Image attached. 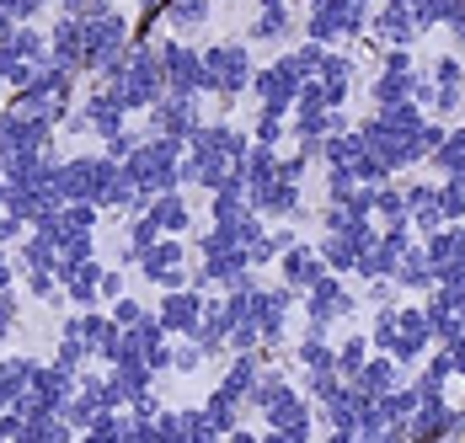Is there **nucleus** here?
I'll return each instance as SVG.
<instances>
[{
    "instance_id": "obj_1",
    "label": "nucleus",
    "mask_w": 465,
    "mask_h": 443,
    "mask_svg": "<svg viewBox=\"0 0 465 443\" xmlns=\"http://www.w3.org/2000/svg\"><path fill=\"white\" fill-rule=\"evenodd\" d=\"M102 86L113 91L129 113H150V107L166 96V81H161V59H155V48H150V44H129L124 59H113V64L102 70Z\"/></svg>"
},
{
    "instance_id": "obj_2",
    "label": "nucleus",
    "mask_w": 465,
    "mask_h": 443,
    "mask_svg": "<svg viewBox=\"0 0 465 443\" xmlns=\"http://www.w3.org/2000/svg\"><path fill=\"white\" fill-rule=\"evenodd\" d=\"M183 155H187V139H172V133H144L140 150H134V155H124V172H129V182L140 187L144 198H155V192L183 187Z\"/></svg>"
},
{
    "instance_id": "obj_3",
    "label": "nucleus",
    "mask_w": 465,
    "mask_h": 443,
    "mask_svg": "<svg viewBox=\"0 0 465 443\" xmlns=\"http://www.w3.org/2000/svg\"><path fill=\"white\" fill-rule=\"evenodd\" d=\"M129 44H134V22L124 11H113V0H107L96 16H86V75H102L113 59L129 54Z\"/></svg>"
},
{
    "instance_id": "obj_4",
    "label": "nucleus",
    "mask_w": 465,
    "mask_h": 443,
    "mask_svg": "<svg viewBox=\"0 0 465 443\" xmlns=\"http://www.w3.org/2000/svg\"><path fill=\"white\" fill-rule=\"evenodd\" d=\"M113 182H118V161L113 155H70V161H59V192H64V203H96L102 209V198H107Z\"/></svg>"
},
{
    "instance_id": "obj_5",
    "label": "nucleus",
    "mask_w": 465,
    "mask_h": 443,
    "mask_svg": "<svg viewBox=\"0 0 465 443\" xmlns=\"http://www.w3.org/2000/svg\"><path fill=\"white\" fill-rule=\"evenodd\" d=\"M374 16V0H311V16H305V38L316 44H337V38H353L364 33Z\"/></svg>"
},
{
    "instance_id": "obj_6",
    "label": "nucleus",
    "mask_w": 465,
    "mask_h": 443,
    "mask_svg": "<svg viewBox=\"0 0 465 443\" xmlns=\"http://www.w3.org/2000/svg\"><path fill=\"white\" fill-rule=\"evenodd\" d=\"M252 48L246 44H214L203 48V91H214V96H225L235 102L241 91L252 86Z\"/></svg>"
},
{
    "instance_id": "obj_7",
    "label": "nucleus",
    "mask_w": 465,
    "mask_h": 443,
    "mask_svg": "<svg viewBox=\"0 0 465 443\" xmlns=\"http://www.w3.org/2000/svg\"><path fill=\"white\" fill-rule=\"evenodd\" d=\"M155 59H161V81L177 96H198L203 91V48H187L183 38H155Z\"/></svg>"
},
{
    "instance_id": "obj_8",
    "label": "nucleus",
    "mask_w": 465,
    "mask_h": 443,
    "mask_svg": "<svg viewBox=\"0 0 465 443\" xmlns=\"http://www.w3.org/2000/svg\"><path fill=\"white\" fill-rule=\"evenodd\" d=\"M187 246H183V235H161V241H150L140 251V278L144 283H155V289H187L193 283V272H187Z\"/></svg>"
},
{
    "instance_id": "obj_9",
    "label": "nucleus",
    "mask_w": 465,
    "mask_h": 443,
    "mask_svg": "<svg viewBox=\"0 0 465 443\" xmlns=\"http://www.w3.org/2000/svg\"><path fill=\"white\" fill-rule=\"evenodd\" d=\"M75 379H81V374H70V369H59V363H38L33 379H27V390H22V400H16V411H22V417H33V411H64Z\"/></svg>"
},
{
    "instance_id": "obj_10",
    "label": "nucleus",
    "mask_w": 465,
    "mask_h": 443,
    "mask_svg": "<svg viewBox=\"0 0 465 443\" xmlns=\"http://www.w3.org/2000/svg\"><path fill=\"white\" fill-rule=\"evenodd\" d=\"M124 118H129V107L113 96L107 86H96L70 118H64V129H75V133H96V139H113V133H124Z\"/></svg>"
},
{
    "instance_id": "obj_11",
    "label": "nucleus",
    "mask_w": 465,
    "mask_h": 443,
    "mask_svg": "<svg viewBox=\"0 0 465 443\" xmlns=\"http://www.w3.org/2000/svg\"><path fill=\"white\" fill-rule=\"evenodd\" d=\"M54 150V123L11 113L5 107V129H0V155H48Z\"/></svg>"
},
{
    "instance_id": "obj_12",
    "label": "nucleus",
    "mask_w": 465,
    "mask_h": 443,
    "mask_svg": "<svg viewBox=\"0 0 465 443\" xmlns=\"http://www.w3.org/2000/svg\"><path fill=\"white\" fill-rule=\"evenodd\" d=\"M59 294L75 310H92L102 300V262L96 257H59Z\"/></svg>"
},
{
    "instance_id": "obj_13",
    "label": "nucleus",
    "mask_w": 465,
    "mask_h": 443,
    "mask_svg": "<svg viewBox=\"0 0 465 443\" xmlns=\"http://www.w3.org/2000/svg\"><path fill=\"white\" fill-rule=\"evenodd\" d=\"M262 417H268L273 438H283V443H305V438H311V400L294 396L289 385H283L279 396L262 406Z\"/></svg>"
},
{
    "instance_id": "obj_14",
    "label": "nucleus",
    "mask_w": 465,
    "mask_h": 443,
    "mask_svg": "<svg viewBox=\"0 0 465 443\" xmlns=\"http://www.w3.org/2000/svg\"><path fill=\"white\" fill-rule=\"evenodd\" d=\"M300 86H305V75H300L289 59H279V64H268V70H257V75H252L257 102H262V107H273V113H294V96H300Z\"/></svg>"
},
{
    "instance_id": "obj_15",
    "label": "nucleus",
    "mask_w": 465,
    "mask_h": 443,
    "mask_svg": "<svg viewBox=\"0 0 465 443\" xmlns=\"http://www.w3.org/2000/svg\"><path fill=\"white\" fill-rule=\"evenodd\" d=\"M161 326H166V337H193L198 331V320H203V294L187 283V289H161Z\"/></svg>"
},
{
    "instance_id": "obj_16",
    "label": "nucleus",
    "mask_w": 465,
    "mask_h": 443,
    "mask_svg": "<svg viewBox=\"0 0 465 443\" xmlns=\"http://www.w3.org/2000/svg\"><path fill=\"white\" fill-rule=\"evenodd\" d=\"M305 315H311V331H326L331 320H342V315H353V294L326 272V278H316L311 289H305Z\"/></svg>"
},
{
    "instance_id": "obj_17",
    "label": "nucleus",
    "mask_w": 465,
    "mask_h": 443,
    "mask_svg": "<svg viewBox=\"0 0 465 443\" xmlns=\"http://www.w3.org/2000/svg\"><path fill=\"white\" fill-rule=\"evenodd\" d=\"M48 59L75 70V75H86V22L81 16H59L48 27Z\"/></svg>"
},
{
    "instance_id": "obj_18",
    "label": "nucleus",
    "mask_w": 465,
    "mask_h": 443,
    "mask_svg": "<svg viewBox=\"0 0 465 443\" xmlns=\"http://www.w3.org/2000/svg\"><path fill=\"white\" fill-rule=\"evenodd\" d=\"M193 129H198V96H177V91H166V96L150 107V133L193 139Z\"/></svg>"
},
{
    "instance_id": "obj_19",
    "label": "nucleus",
    "mask_w": 465,
    "mask_h": 443,
    "mask_svg": "<svg viewBox=\"0 0 465 443\" xmlns=\"http://www.w3.org/2000/svg\"><path fill=\"white\" fill-rule=\"evenodd\" d=\"M370 27H374V38L391 44V48H407L422 33L418 16H412V0H385V5L370 16Z\"/></svg>"
},
{
    "instance_id": "obj_20",
    "label": "nucleus",
    "mask_w": 465,
    "mask_h": 443,
    "mask_svg": "<svg viewBox=\"0 0 465 443\" xmlns=\"http://www.w3.org/2000/svg\"><path fill=\"white\" fill-rule=\"evenodd\" d=\"M279 272H283V283L294 289V294H305L316 278H326L331 267H326L322 251H311V246H283L279 251Z\"/></svg>"
},
{
    "instance_id": "obj_21",
    "label": "nucleus",
    "mask_w": 465,
    "mask_h": 443,
    "mask_svg": "<svg viewBox=\"0 0 465 443\" xmlns=\"http://www.w3.org/2000/svg\"><path fill=\"white\" fill-rule=\"evenodd\" d=\"M370 241H374V230H348V235H331V230H326V241H322L326 267H331V272H359Z\"/></svg>"
},
{
    "instance_id": "obj_22",
    "label": "nucleus",
    "mask_w": 465,
    "mask_h": 443,
    "mask_svg": "<svg viewBox=\"0 0 465 443\" xmlns=\"http://www.w3.org/2000/svg\"><path fill=\"white\" fill-rule=\"evenodd\" d=\"M418 86H422L418 64H412V70H391V64H380L370 96H374V107H396V102H418Z\"/></svg>"
},
{
    "instance_id": "obj_23",
    "label": "nucleus",
    "mask_w": 465,
    "mask_h": 443,
    "mask_svg": "<svg viewBox=\"0 0 465 443\" xmlns=\"http://www.w3.org/2000/svg\"><path fill=\"white\" fill-rule=\"evenodd\" d=\"M407 224H418L422 235H433L444 220V203H439V187H428V182H412L407 187Z\"/></svg>"
},
{
    "instance_id": "obj_24",
    "label": "nucleus",
    "mask_w": 465,
    "mask_h": 443,
    "mask_svg": "<svg viewBox=\"0 0 465 443\" xmlns=\"http://www.w3.org/2000/svg\"><path fill=\"white\" fill-rule=\"evenodd\" d=\"M144 214L155 220V230H161V235H183L187 224H193V209H187V198L177 192V187H172V192H155Z\"/></svg>"
},
{
    "instance_id": "obj_25",
    "label": "nucleus",
    "mask_w": 465,
    "mask_h": 443,
    "mask_svg": "<svg viewBox=\"0 0 465 443\" xmlns=\"http://www.w3.org/2000/svg\"><path fill=\"white\" fill-rule=\"evenodd\" d=\"M64 331H70V337H81V342H86V348L102 358L107 337L118 331V320H113V315H102V310L92 305V310H75V315H70V320H64Z\"/></svg>"
},
{
    "instance_id": "obj_26",
    "label": "nucleus",
    "mask_w": 465,
    "mask_h": 443,
    "mask_svg": "<svg viewBox=\"0 0 465 443\" xmlns=\"http://www.w3.org/2000/svg\"><path fill=\"white\" fill-rule=\"evenodd\" d=\"M422 246H428V257H433L439 272L465 267V230H455V224H439L433 235H422Z\"/></svg>"
},
{
    "instance_id": "obj_27",
    "label": "nucleus",
    "mask_w": 465,
    "mask_h": 443,
    "mask_svg": "<svg viewBox=\"0 0 465 443\" xmlns=\"http://www.w3.org/2000/svg\"><path fill=\"white\" fill-rule=\"evenodd\" d=\"M294 33V11H289V0H273V5H262L257 16H252V44H283Z\"/></svg>"
},
{
    "instance_id": "obj_28",
    "label": "nucleus",
    "mask_w": 465,
    "mask_h": 443,
    "mask_svg": "<svg viewBox=\"0 0 465 443\" xmlns=\"http://www.w3.org/2000/svg\"><path fill=\"white\" fill-rule=\"evenodd\" d=\"M353 385H359V390H364L370 400H374V396H385V390H396V385H401V363H396L391 353H380V358H370V363L353 374Z\"/></svg>"
},
{
    "instance_id": "obj_29",
    "label": "nucleus",
    "mask_w": 465,
    "mask_h": 443,
    "mask_svg": "<svg viewBox=\"0 0 465 443\" xmlns=\"http://www.w3.org/2000/svg\"><path fill=\"white\" fill-rule=\"evenodd\" d=\"M396 283H401V289H439V267L428 257V246H407V251H401Z\"/></svg>"
},
{
    "instance_id": "obj_30",
    "label": "nucleus",
    "mask_w": 465,
    "mask_h": 443,
    "mask_svg": "<svg viewBox=\"0 0 465 443\" xmlns=\"http://www.w3.org/2000/svg\"><path fill=\"white\" fill-rule=\"evenodd\" d=\"M316 81L326 86L331 107H342V102H348V86H353V59H348V54H331V48H326V59H322V70H316Z\"/></svg>"
},
{
    "instance_id": "obj_31",
    "label": "nucleus",
    "mask_w": 465,
    "mask_h": 443,
    "mask_svg": "<svg viewBox=\"0 0 465 443\" xmlns=\"http://www.w3.org/2000/svg\"><path fill=\"white\" fill-rule=\"evenodd\" d=\"M16 262H22V272H59V246L33 230V235L16 241Z\"/></svg>"
},
{
    "instance_id": "obj_32",
    "label": "nucleus",
    "mask_w": 465,
    "mask_h": 443,
    "mask_svg": "<svg viewBox=\"0 0 465 443\" xmlns=\"http://www.w3.org/2000/svg\"><path fill=\"white\" fill-rule=\"evenodd\" d=\"M33 358H0V411H11L22 390H27V379H33Z\"/></svg>"
},
{
    "instance_id": "obj_33",
    "label": "nucleus",
    "mask_w": 465,
    "mask_h": 443,
    "mask_svg": "<svg viewBox=\"0 0 465 443\" xmlns=\"http://www.w3.org/2000/svg\"><path fill=\"white\" fill-rule=\"evenodd\" d=\"M203 411H209V422H214V433H220V438H231V433H235V422H241V396L220 385V390L209 396V406H203Z\"/></svg>"
},
{
    "instance_id": "obj_34",
    "label": "nucleus",
    "mask_w": 465,
    "mask_h": 443,
    "mask_svg": "<svg viewBox=\"0 0 465 443\" xmlns=\"http://www.w3.org/2000/svg\"><path fill=\"white\" fill-rule=\"evenodd\" d=\"M209 22V0H166V27L172 33H198Z\"/></svg>"
},
{
    "instance_id": "obj_35",
    "label": "nucleus",
    "mask_w": 465,
    "mask_h": 443,
    "mask_svg": "<svg viewBox=\"0 0 465 443\" xmlns=\"http://www.w3.org/2000/svg\"><path fill=\"white\" fill-rule=\"evenodd\" d=\"M257 374H262V358L257 353H235L231 374H225V390H235V396L246 400L252 396V385H257Z\"/></svg>"
},
{
    "instance_id": "obj_36",
    "label": "nucleus",
    "mask_w": 465,
    "mask_h": 443,
    "mask_svg": "<svg viewBox=\"0 0 465 443\" xmlns=\"http://www.w3.org/2000/svg\"><path fill=\"white\" fill-rule=\"evenodd\" d=\"M294 358L305 363V374H311V369H337V348H326V331H311V337L294 348Z\"/></svg>"
},
{
    "instance_id": "obj_37",
    "label": "nucleus",
    "mask_w": 465,
    "mask_h": 443,
    "mask_svg": "<svg viewBox=\"0 0 465 443\" xmlns=\"http://www.w3.org/2000/svg\"><path fill=\"white\" fill-rule=\"evenodd\" d=\"M396 331H401V320H396V310H391V305H374V326H370L374 353H391V348H396Z\"/></svg>"
},
{
    "instance_id": "obj_38",
    "label": "nucleus",
    "mask_w": 465,
    "mask_h": 443,
    "mask_svg": "<svg viewBox=\"0 0 465 443\" xmlns=\"http://www.w3.org/2000/svg\"><path fill=\"white\" fill-rule=\"evenodd\" d=\"M370 348H374L370 337H348V342L337 348V374H342V379H353V374L370 363Z\"/></svg>"
},
{
    "instance_id": "obj_39",
    "label": "nucleus",
    "mask_w": 465,
    "mask_h": 443,
    "mask_svg": "<svg viewBox=\"0 0 465 443\" xmlns=\"http://www.w3.org/2000/svg\"><path fill=\"white\" fill-rule=\"evenodd\" d=\"M86 358H96V353L86 348V342H81V337H70V331H59V353H54V363H59V369H70V374H81V369H86Z\"/></svg>"
},
{
    "instance_id": "obj_40",
    "label": "nucleus",
    "mask_w": 465,
    "mask_h": 443,
    "mask_svg": "<svg viewBox=\"0 0 465 443\" xmlns=\"http://www.w3.org/2000/svg\"><path fill=\"white\" fill-rule=\"evenodd\" d=\"M428 161H433L439 172H455V166L465 161V129H450V133H444V144H439Z\"/></svg>"
},
{
    "instance_id": "obj_41",
    "label": "nucleus",
    "mask_w": 465,
    "mask_h": 443,
    "mask_svg": "<svg viewBox=\"0 0 465 443\" xmlns=\"http://www.w3.org/2000/svg\"><path fill=\"white\" fill-rule=\"evenodd\" d=\"M450 11H455V0H412L418 27H439V22H450Z\"/></svg>"
},
{
    "instance_id": "obj_42",
    "label": "nucleus",
    "mask_w": 465,
    "mask_h": 443,
    "mask_svg": "<svg viewBox=\"0 0 465 443\" xmlns=\"http://www.w3.org/2000/svg\"><path fill=\"white\" fill-rule=\"evenodd\" d=\"M252 139H257V144H279V139H283V113L262 107V113H257V129H252Z\"/></svg>"
},
{
    "instance_id": "obj_43",
    "label": "nucleus",
    "mask_w": 465,
    "mask_h": 443,
    "mask_svg": "<svg viewBox=\"0 0 465 443\" xmlns=\"http://www.w3.org/2000/svg\"><path fill=\"white\" fill-rule=\"evenodd\" d=\"M107 315H113V320H118V326L129 331V326H140V320H144L150 310H144L140 300H129V294H118V300H113V310H107Z\"/></svg>"
},
{
    "instance_id": "obj_44",
    "label": "nucleus",
    "mask_w": 465,
    "mask_h": 443,
    "mask_svg": "<svg viewBox=\"0 0 465 443\" xmlns=\"http://www.w3.org/2000/svg\"><path fill=\"white\" fill-rule=\"evenodd\" d=\"M16 320H22V300H16L11 289H0V342L16 331Z\"/></svg>"
},
{
    "instance_id": "obj_45",
    "label": "nucleus",
    "mask_w": 465,
    "mask_h": 443,
    "mask_svg": "<svg viewBox=\"0 0 465 443\" xmlns=\"http://www.w3.org/2000/svg\"><path fill=\"white\" fill-rule=\"evenodd\" d=\"M22 283H27L33 300H54L59 294V272H22Z\"/></svg>"
},
{
    "instance_id": "obj_46",
    "label": "nucleus",
    "mask_w": 465,
    "mask_h": 443,
    "mask_svg": "<svg viewBox=\"0 0 465 443\" xmlns=\"http://www.w3.org/2000/svg\"><path fill=\"white\" fill-rule=\"evenodd\" d=\"M439 203H444V220L455 224V220H465V187H455V182H444L439 187Z\"/></svg>"
},
{
    "instance_id": "obj_47",
    "label": "nucleus",
    "mask_w": 465,
    "mask_h": 443,
    "mask_svg": "<svg viewBox=\"0 0 465 443\" xmlns=\"http://www.w3.org/2000/svg\"><path fill=\"white\" fill-rule=\"evenodd\" d=\"M203 358H209V353H203L198 342H183V348H172V369H177V374H193Z\"/></svg>"
},
{
    "instance_id": "obj_48",
    "label": "nucleus",
    "mask_w": 465,
    "mask_h": 443,
    "mask_svg": "<svg viewBox=\"0 0 465 443\" xmlns=\"http://www.w3.org/2000/svg\"><path fill=\"white\" fill-rule=\"evenodd\" d=\"M22 235H27V220L11 214V209H0V246H16Z\"/></svg>"
},
{
    "instance_id": "obj_49",
    "label": "nucleus",
    "mask_w": 465,
    "mask_h": 443,
    "mask_svg": "<svg viewBox=\"0 0 465 443\" xmlns=\"http://www.w3.org/2000/svg\"><path fill=\"white\" fill-rule=\"evenodd\" d=\"M118 294H124V272H118V267H102V300L113 305Z\"/></svg>"
},
{
    "instance_id": "obj_50",
    "label": "nucleus",
    "mask_w": 465,
    "mask_h": 443,
    "mask_svg": "<svg viewBox=\"0 0 465 443\" xmlns=\"http://www.w3.org/2000/svg\"><path fill=\"white\" fill-rule=\"evenodd\" d=\"M22 27V11H16V0H0V38L5 33H16Z\"/></svg>"
},
{
    "instance_id": "obj_51",
    "label": "nucleus",
    "mask_w": 465,
    "mask_h": 443,
    "mask_svg": "<svg viewBox=\"0 0 465 443\" xmlns=\"http://www.w3.org/2000/svg\"><path fill=\"white\" fill-rule=\"evenodd\" d=\"M48 5H59V0H16V11H22V22H33L38 11H48Z\"/></svg>"
},
{
    "instance_id": "obj_52",
    "label": "nucleus",
    "mask_w": 465,
    "mask_h": 443,
    "mask_svg": "<svg viewBox=\"0 0 465 443\" xmlns=\"http://www.w3.org/2000/svg\"><path fill=\"white\" fill-rule=\"evenodd\" d=\"M450 33L465 44V0H455V11H450Z\"/></svg>"
},
{
    "instance_id": "obj_53",
    "label": "nucleus",
    "mask_w": 465,
    "mask_h": 443,
    "mask_svg": "<svg viewBox=\"0 0 465 443\" xmlns=\"http://www.w3.org/2000/svg\"><path fill=\"white\" fill-rule=\"evenodd\" d=\"M11 278H16V267L5 262V251H0V289H11Z\"/></svg>"
},
{
    "instance_id": "obj_54",
    "label": "nucleus",
    "mask_w": 465,
    "mask_h": 443,
    "mask_svg": "<svg viewBox=\"0 0 465 443\" xmlns=\"http://www.w3.org/2000/svg\"><path fill=\"white\" fill-rule=\"evenodd\" d=\"M5 192H11V182H5V166H0V209H5Z\"/></svg>"
},
{
    "instance_id": "obj_55",
    "label": "nucleus",
    "mask_w": 465,
    "mask_h": 443,
    "mask_svg": "<svg viewBox=\"0 0 465 443\" xmlns=\"http://www.w3.org/2000/svg\"><path fill=\"white\" fill-rule=\"evenodd\" d=\"M450 182H455V187H465V161L455 166V172H450Z\"/></svg>"
},
{
    "instance_id": "obj_56",
    "label": "nucleus",
    "mask_w": 465,
    "mask_h": 443,
    "mask_svg": "<svg viewBox=\"0 0 465 443\" xmlns=\"http://www.w3.org/2000/svg\"><path fill=\"white\" fill-rule=\"evenodd\" d=\"M0 129H5V107H0Z\"/></svg>"
}]
</instances>
